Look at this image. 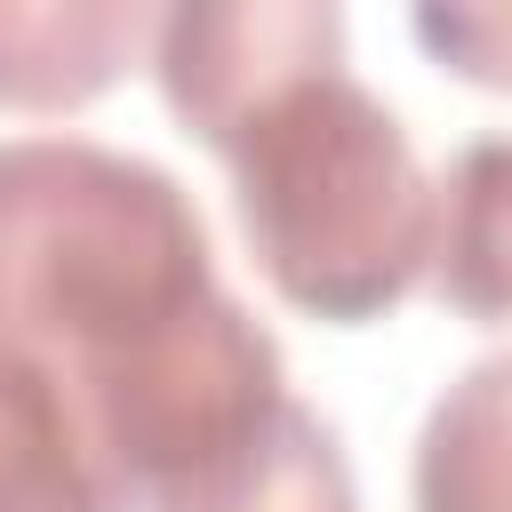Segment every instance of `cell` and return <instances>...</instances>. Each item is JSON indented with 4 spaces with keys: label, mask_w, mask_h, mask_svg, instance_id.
Wrapping results in <instances>:
<instances>
[{
    "label": "cell",
    "mask_w": 512,
    "mask_h": 512,
    "mask_svg": "<svg viewBox=\"0 0 512 512\" xmlns=\"http://www.w3.org/2000/svg\"><path fill=\"white\" fill-rule=\"evenodd\" d=\"M432 288L464 320H512V136H472L448 160Z\"/></svg>",
    "instance_id": "cell-6"
},
{
    "label": "cell",
    "mask_w": 512,
    "mask_h": 512,
    "mask_svg": "<svg viewBox=\"0 0 512 512\" xmlns=\"http://www.w3.org/2000/svg\"><path fill=\"white\" fill-rule=\"evenodd\" d=\"M152 80L224 160L240 232L280 304L360 328L440 256V184L400 112L352 72L328 0H176Z\"/></svg>",
    "instance_id": "cell-2"
},
{
    "label": "cell",
    "mask_w": 512,
    "mask_h": 512,
    "mask_svg": "<svg viewBox=\"0 0 512 512\" xmlns=\"http://www.w3.org/2000/svg\"><path fill=\"white\" fill-rule=\"evenodd\" d=\"M408 32L472 88L512 96V8H416Z\"/></svg>",
    "instance_id": "cell-8"
},
{
    "label": "cell",
    "mask_w": 512,
    "mask_h": 512,
    "mask_svg": "<svg viewBox=\"0 0 512 512\" xmlns=\"http://www.w3.org/2000/svg\"><path fill=\"white\" fill-rule=\"evenodd\" d=\"M0 512H112L72 408L8 352H0Z\"/></svg>",
    "instance_id": "cell-7"
},
{
    "label": "cell",
    "mask_w": 512,
    "mask_h": 512,
    "mask_svg": "<svg viewBox=\"0 0 512 512\" xmlns=\"http://www.w3.org/2000/svg\"><path fill=\"white\" fill-rule=\"evenodd\" d=\"M160 40L144 0H0V104L72 112Z\"/></svg>",
    "instance_id": "cell-3"
},
{
    "label": "cell",
    "mask_w": 512,
    "mask_h": 512,
    "mask_svg": "<svg viewBox=\"0 0 512 512\" xmlns=\"http://www.w3.org/2000/svg\"><path fill=\"white\" fill-rule=\"evenodd\" d=\"M152 512H360V488L336 432L304 400H288L248 448H232Z\"/></svg>",
    "instance_id": "cell-5"
},
{
    "label": "cell",
    "mask_w": 512,
    "mask_h": 512,
    "mask_svg": "<svg viewBox=\"0 0 512 512\" xmlns=\"http://www.w3.org/2000/svg\"><path fill=\"white\" fill-rule=\"evenodd\" d=\"M408 512H512V352L472 360L424 416Z\"/></svg>",
    "instance_id": "cell-4"
},
{
    "label": "cell",
    "mask_w": 512,
    "mask_h": 512,
    "mask_svg": "<svg viewBox=\"0 0 512 512\" xmlns=\"http://www.w3.org/2000/svg\"><path fill=\"white\" fill-rule=\"evenodd\" d=\"M0 352L56 384L112 512L168 504L296 400L192 192L88 136H0Z\"/></svg>",
    "instance_id": "cell-1"
}]
</instances>
